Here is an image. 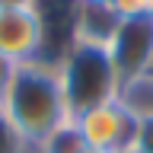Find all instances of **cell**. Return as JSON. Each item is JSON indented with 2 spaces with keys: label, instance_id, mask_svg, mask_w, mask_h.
<instances>
[{
  "label": "cell",
  "instance_id": "obj_8",
  "mask_svg": "<svg viewBox=\"0 0 153 153\" xmlns=\"http://www.w3.org/2000/svg\"><path fill=\"white\" fill-rule=\"evenodd\" d=\"M29 150L32 147L22 140V134L16 131V124L10 121V115L0 108V153H29Z\"/></svg>",
  "mask_w": 153,
  "mask_h": 153
},
{
  "label": "cell",
  "instance_id": "obj_9",
  "mask_svg": "<svg viewBox=\"0 0 153 153\" xmlns=\"http://www.w3.org/2000/svg\"><path fill=\"white\" fill-rule=\"evenodd\" d=\"M134 147L140 153H153V108L140 112L137 118V137H134Z\"/></svg>",
  "mask_w": 153,
  "mask_h": 153
},
{
  "label": "cell",
  "instance_id": "obj_6",
  "mask_svg": "<svg viewBox=\"0 0 153 153\" xmlns=\"http://www.w3.org/2000/svg\"><path fill=\"white\" fill-rule=\"evenodd\" d=\"M121 16L115 13V7L108 3H93V0H80L76 7V29L74 35L76 42H86V45H108L118 29Z\"/></svg>",
  "mask_w": 153,
  "mask_h": 153
},
{
  "label": "cell",
  "instance_id": "obj_7",
  "mask_svg": "<svg viewBox=\"0 0 153 153\" xmlns=\"http://www.w3.org/2000/svg\"><path fill=\"white\" fill-rule=\"evenodd\" d=\"M83 147H86V140H83V134L76 131L74 118H70V121H64L57 131L48 134L45 140L35 147V153H80Z\"/></svg>",
  "mask_w": 153,
  "mask_h": 153
},
{
  "label": "cell",
  "instance_id": "obj_5",
  "mask_svg": "<svg viewBox=\"0 0 153 153\" xmlns=\"http://www.w3.org/2000/svg\"><path fill=\"white\" fill-rule=\"evenodd\" d=\"M45 57V32L35 7L32 10H7L0 7V61L26 64Z\"/></svg>",
  "mask_w": 153,
  "mask_h": 153
},
{
  "label": "cell",
  "instance_id": "obj_4",
  "mask_svg": "<svg viewBox=\"0 0 153 153\" xmlns=\"http://www.w3.org/2000/svg\"><path fill=\"white\" fill-rule=\"evenodd\" d=\"M137 118H140V115L134 112L124 99H112V102H102V105H96V108L80 112L74 118V124H76V131L83 134L86 147L121 153V150H128V147H134Z\"/></svg>",
  "mask_w": 153,
  "mask_h": 153
},
{
  "label": "cell",
  "instance_id": "obj_14",
  "mask_svg": "<svg viewBox=\"0 0 153 153\" xmlns=\"http://www.w3.org/2000/svg\"><path fill=\"white\" fill-rule=\"evenodd\" d=\"M93 3H108V7H112V0H93Z\"/></svg>",
  "mask_w": 153,
  "mask_h": 153
},
{
  "label": "cell",
  "instance_id": "obj_12",
  "mask_svg": "<svg viewBox=\"0 0 153 153\" xmlns=\"http://www.w3.org/2000/svg\"><path fill=\"white\" fill-rule=\"evenodd\" d=\"M80 153H108V150H99V147H83Z\"/></svg>",
  "mask_w": 153,
  "mask_h": 153
},
{
  "label": "cell",
  "instance_id": "obj_11",
  "mask_svg": "<svg viewBox=\"0 0 153 153\" xmlns=\"http://www.w3.org/2000/svg\"><path fill=\"white\" fill-rule=\"evenodd\" d=\"M0 7H7V10H32L35 0H0Z\"/></svg>",
  "mask_w": 153,
  "mask_h": 153
},
{
  "label": "cell",
  "instance_id": "obj_3",
  "mask_svg": "<svg viewBox=\"0 0 153 153\" xmlns=\"http://www.w3.org/2000/svg\"><path fill=\"white\" fill-rule=\"evenodd\" d=\"M112 67L121 80V93L153 74V13L121 19L112 42L105 45Z\"/></svg>",
  "mask_w": 153,
  "mask_h": 153
},
{
  "label": "cell",
  "instance_id": "obj_13",
  "mask_svg": "<svg viewBox=\"0 0 153 153\" xmlns=\"http://www.w3.org/2000/svg\"><path fill=\"white\" fill-rule=\"evenodd\" d=\"M121 153H140V150H137V147H128V150H121Z\"/></svg>",
  "mask_w": 153,
  "mask_h": 153
},
{
  "label": "cell",
  "instance_id": "obj_10",
  "mask_svg": "<svg viewBox=\"0 0 153 153\" xmlns=\"http://www.w3.org/2000/svg\"><path fill=\"white\" fill-rule=\"evenodd\" d=\"M112 7L121 19H134V16H147L150 13V0H112Z\"/></svg>",
  "mask_w": 153,
  "mask_h": 153
},
{
  "label": "cell",
  "instance_id": "obj_2",
  "mask_svg": "<svg viewBox=\"0 0 153 153\" xmlns=\"http://www.w3.org/2000/svg\"><path fill=\"white\" fill-rule=\"evenodd\" d=\"M57 80L64 89L70 118L102 102L121 99V80H118L112 57L102 45L74 42L57 61Z\"/></svg>",
  "mask_w": 153,
  "mask_h": 153
},
{
  "label": "cell",
  "instance_id": "obj_1",
  "mask_svg": "<svg viewBox=\"0 0 153 153\" xmlns=\"http://www.w3.org/2000/svg\"><path fill=\"white\" fill-rule=\"evenodd\" d=\"M3 112L16 124L22 140L35 150L51 131H57L64 121H70L67 99L57 80V64L54 61H26L10 70L7 80V99Z\"/></svg>",
  "mask_w": 153,
  "mask_h": 153
}]
</instances>
